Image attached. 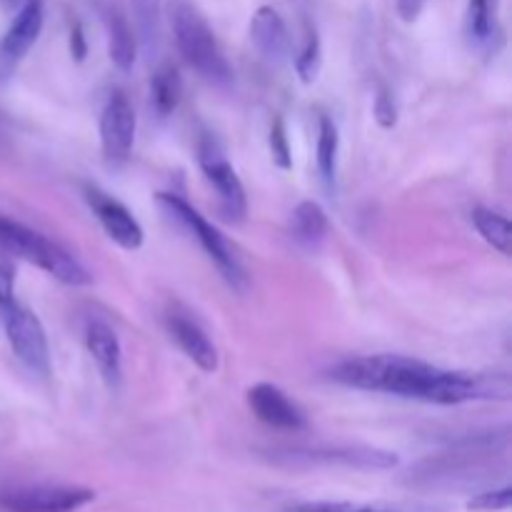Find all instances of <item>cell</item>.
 Segmentation results:
<instances>
[{"instance_id":"7","label":"cell","mask_w":512,"mask_h":512,"mask_svg":"<svg viewBox=\"0 0 512 512\" xmlns=\"http://www.w3.org/2000/svg\"><path fill=\"white\" fill-rule=\"evenodd\" d=\"M198 163L200 170L205 173V178H208V183L213 185L215 193H218L223 213L228 215L230 220H235V223L245 220V213H248L245 188L243 183H240L235 168L228 163V158H225L223 150H220V145L215 143L213 138L200 140Z\"/></svg>"},{"instance_id":"30","label":"cell","mask_w":512,"mask_h":512,"mask_svg":"<svg viewBox=\"0 0 512 512\" xmlns=\"http://www.w3.org/2000/svg\"><path fill=\"white\" fill-rule=\"evenodd\" d=\"M25 3H28V0H0V5H3V10H8V13H15V10L23 8Z\"/></svg>"},{"instance_id":"6","label":"cell","mask_w":512,"mask_h":512,"mask_svg":"<svg viewBox=\"0 0 512 512\" xmlns=\"http://www.w3.org/2000/svg\"><path fill=\"white\" fill-rule=\"evenodd\" d=\"M93 500V490L80 485H23L0 490L3 512H78Z\"/></svg>"},{"instance_id":"26","label":"cell","mask_w":512,"mask_h":512,"mask_svg":"<svg viewBox=\"0 0 512 512\" xmlns=\"http://www.w3.org/2000/svg\"><path fill=\"white\" fill-rule=\"evenodd\" d=\"M375 120H378L383 128H393L398 123V108H395V100L388 90H380L378 98H375Z\"/></svg>"},{"instance_id":"21","label":"cell","mask_w":512,"mask_h":512,"mask_svg":"<svg viewBox=\"0 0 512 512\" xmlns=\"http://www.w3.org/2000/svg\"><path fill=\"white\" fill-rule=\"evenodd\" d=\"M338 150H340L338 128H335L333 120L323 115V118H320V130H318V173L328 188H333L335 175H338Z\"/></svg>"},{"instance_id":"10","label":"cell","mask_w":512,"mask_h":512,"mask_svg":"<svg viewBox=\"0 0 512 512\" xmlns=\"http://www.w3.org/2000/svg\"><path fill=\"white\" fill-rule=\"evenodd\" d=\"M248 405L253 410L255 418L260 423H265L268 428L275 430H303L308 425L305 413L300 410V405L295 400L288 398V393L278 388V385L270 383H258L248 390Z\"/></svg>"},{"instance_id":"28","label":"cell","mask_w":512,"mask_h":512,"mask_svg":"<svg viewBox=\"0 0 512 512\" xmlns=\"http://www.w3.org/2000/svg\"><path fill=\"white\" fill-rule=\"evenodd\" d=\"M70 55H73L78 63H83L85 55H88V40H85V30L78 20H75L73 28H70Z\"/></svg>"},{"instance_id":"23","label":"cell","mask_w":512,"mask_h":512,"mask_svg":"<svg viewBox=\"0 0 512 512\" xmlns=\"http://www.w3.org/2000/svg\"><path fill=\"white\" fill-rule=\"evenodd\" d=\"M288 512H415L383 503H300Z\"/></svg>"},{"instance_id":"22","label":"cell","mask_w":512,"mask_h":512,"mask_svg":"<svg viewBox=\"0 0 512 512\" xmlns=\"http://www.w3.org/2000/svg\"><path fill=\"white\" fill-rule=\"evenodd\" d=\"M320 68H323V48H320L318 30L308 28V38H305L303 50L295 58V70H298V78L303 80L305 85L315 83L320 75Z\"/></svg>"},{"instance_id":"25","label":"cell","mask_w":512,"mask_h":512,"mask_svg":"<svg viewBox=\"0 0 512 512\" xmlns=\"http://www.w3.org/2000/svg\"><path fill=\"white\" fill-rule=\"evenodd\" d=\"M510 505H512V490H510V485H505V488H500V490H488V493L475 495V498L468 503V510L503 512V510H510Z\"/></svg>"},{"instance_id":"11","label":"cell","mask_w":512,"mask_h":512,"mask_svg":"<svg viewBox=\"0 0 512 512\" xmlns=\"http://www.w3.org/2000/svg\"><path fill=\"white\" fill-rule=\"evenodd\" d=\"M165 325H168L170 338L178 343V348L183 350L203 373H215V370H218V348H215L213 340L208 338V333L200 328L198 320L190 318L188 313H180V310H170L168 318H165Z\"/></svg>"},{"instance_id":"29","label":"cell","mask_w":512,"mask_h":512,"mask_svg":"<svg viewBox=\"0 0 512 512\" xmlns=\"http://www.w3.org/2000/svg\"><path fill=\"white\" fill-rule=\"evenodd\" d=\"M395 8H398L400 20H405V23H415V20L420 18V13H423L425 0H398Z\"/></svg>"},{"instance_id":"1","label":"cell","mask_w":512,"mask_h":512,"mask_svg":"<svg viewBox=\"0 0 512 512\" xmlns=\"http://www.w3.org/2000/svg\"><path fill=\"white\" fill-rule=\"evenodd\" d=\"M340 385L368 393H388L435 405H460L480 398H508L510 383L505 375H470L443 370L405 355H363L350 358L330 370Z\"/></svg>"},{"instance_id":"9","label":"cell","mask_w":512,"mask_h":512,"mask_svg":"<svg viewBox=\"0 0 512 512\" xmlns=\"http://www.w3.org/2000/svg\"><path fill=\"white\" fill-rule=\"evenodd\" d=\"M83 195L85 203L90 205V210H93V215L98 218V223L103 225L105 235H108L113 243H118L120 248L125 250H138L140 245H143V228H140L138 220L133 218V213H130L120 200H115L113 195L100 190L98 185H85Z\"/></svg>"},{"instance_id":"16","label":"cell","mask_w":512,"mask_h":512,"mask_svg":"<svg viewBox=\"0 0 512 512\" xmlns=\"http://www.w3.org/2000/svg\"><path fill=\"white\" fill-rule=\"evenodd\" d=\"M328 215L315 200H303L290 218V235L303 248H318L328 235Z\"/></svg>"},{"instance_id":"17","label":"cell","mask_w":512,"mask_h":512,"mask_svg":"<svg viewBox=\"0 0 512 512\" xmlns=\"http://www.w3.org/2000/svg\"><path fill=\"white\" fill-rule=\"evenodd\" d=\"M133 10V30L145 53H155L160 45V18L163 0H130Z\"/></svg>"},{"instance_id":"5","label":"cell","mask_w":512,"mask_h":512,"mask_svg":"<svg viewBox=\"0 0 512 512\" xmlns=\"http://www.w3.org/2000/svg\"><path fill=\"white\" fill-rule=\"evenodd\" d=\"M0 320H3L10 348L18 355L20 363L40 378L50 375V348L38 315L25 308L23 303L13 300V303L0 308Z\"/></svg>"},{"instance_id":"13","label":"cell","mask_w":512,"mask_h":512,"mask_svg":"<svg viewBox=\"0 0 512 512\" xmlns=\"http://www.w3.org/2000/svg\"><path fill=\"white\" fill-rule=\"evenodd\" d=\"M250 40L268 63H283L290 53L288 25H285L283 15L270 5L255 10L253 20H250Z\"/></svg>"},{"instance_id":"8","label":"cell","mask_w":512,"mask_h":512,"mask_svg":"<svg viewBox=\"0 0 512 512\" xmlns=\"http://www.w3.org/2000/svg\"><path fill=\"white\" fill-rule=\"evenodd\" d=\"M135 128H138V118H135L133 105L120 90H115L105 103L103 113H100V148H103L108 163L118 165L130 158Z\"/></svg>"},{"instance_id":"20","label":"cell","mask_w":512,"mask_h":512,"mask_svg":"<svg viewBox=\"0 0 512 512\" xmlns=\"http://www.w3.org/2000/svg\"><path fill=\"white\" fill-rule=\"evenodd\" d=\"M465 30L475 45H485L498 33V0H470Z\"/></svg>"},{"instance_id":"4","label":"cell","mask_w":512,"mask_h":512,"mask_svg":"<svg viewBox=\"0 0 512 512\" xmlns=\"http://www.w3.org/2000/svg\"><path fill=\"white\" fill-rule=\"evenodd\" d=\"M158 203L163 205V208L168 210L175 220H180V223H183L185 228L195 235V240L203 245V250L208 253V258L218 265V270L223 273V278L228 280L235 290H240V293H243V290L248 288V275H245L243 263H240V258L235 255V248L228 243V238H225V235L220 233L213 223H208V220H205L203 215H200L198 210L188 203V200L180 198V195L158 193Z\"/></svg>"},{"instance_id":"3","label":"cell","mask_w":512,"mask_h":512,"mask_svg":"<svg viewBox=\"0 0 512 512\" xmlns=\"http://www.w3.org/2000/svg\"><path fill=\"white\" fill-rule=\"evenodd\" d=\"M0 248L8 255L25 260V263L38 265L40 270H45V273L53 275L55 280L65 285L93 283V275L63 245L3 213H0Z\"/></svg>"},{"instance_id":"19","label":"cell","mask_w":512,"mask_h":512,"mask_svg":"<svg viewBox=\"0 0 512 512\" xmlns=\"http://www.w3.org/2000/svg\"><path fill=\"white\" fill-rule=\"evenodd\" d=\"M473 225L488 245L500 250L503 255L512 253V228L510 220L503 213L490 208H475L473 210Z\"/></svg>"},{"instance_id":"24","label":"cell","mask_w":512,"mask_h":512,"mask_svg":"<svg viewBox=\"0 0 512 512\" xmlns=\"http://www.w3.org/2000/svg\"><path fill=\"white\" fill-rule=\"evenodd\" d=\"M268 143H270V153H273V163L283 170L293 168V150H290L288 130H285L283 118L273 120V125H270Z\"/></svg>"},{"instance_id":"2","label":"cell","mask_w":512,"mask_h":512,"mask_svg":"<svg viewBox=\"0 0 512 512\" xmlns=\"http://www.w3.org/2000/svg\"><path fill=\"white\" fill-rule=\"evenodd\" d=\"M168 20L173 28L175 45L185 63L210 83L228 85L233 80V70H230L203 10L190 0H170Z\"/></svg>"},{"instance_id":"18","label":"cell","mask_w":512,"mask_h":512,"mask_svg":"<svg viewBox=\"0 0 512 512\" xmlns=\"http://www.w3.org/2000/svg\"><path fill=\"white\" fill-rule=\"evenodd\" d=\"M180 95H183V78H180L178 68L163 65L160 70H155L153 80H150V103H153V110L160 118H165V115L178 108Z\"/></svg>"},{"instance_id":"15","label":"cell","mask_w":512,"mask_h":512,"mask_svg":"<svg viewBox=\"0 0 512 512\" xmlns=\"http://www.w3.org/2000/svg\"><path fill=\"white\" fill-rule=\"evenodd\" d=\"M100 18H103L105 33H108V55L113 65L123 73H128L138 58V38H135L133 25L123 15V10L115 5H100Z\"/></svg>"},{"instance_id":"27","label":"cell","mask_w":512,"mask_h":512,"mask_svg":"<svg viewBox=\"0 0 512 512\" xmlns=\"http://www.w3.org/2000/svg\"><path fill=\"white\" fill-rule=\"evenodd\" d=\"M15 300V268L8 260H0V308Z\"/></svg>"},{"instance_id":"12","label":"cell","mask_w":512,"mask_h":512,"mask_svg":"<svg viewBox=\"0 0 512 512\" xmlns=\"http://www.w3.org/2000/svg\"><path fill=\"white\" fill-rule=\"evenodd\" d=\"M85 348H88L93 363L98 365L108 388L118 390L120 380H123V350H120L115 330L103 320H90L85 325Z\"/></svg>"},{"instance_id":"14","label":"cell","mask_w":512,"mask_h":512,"mask_svg":"<svg viewBox=\"0 0 512 512\" xmlns=\"http://www.w3.org/2000/svg\"><path fill=\"white\" fill-rule=\"evenodd\" d=\"M45 23V5L43 0H28L20 10H15V18L10 23L8 33L3 35L0 53L10 60H18L28 53L40 38V30Z\"/></svg>"}]
</instances>
